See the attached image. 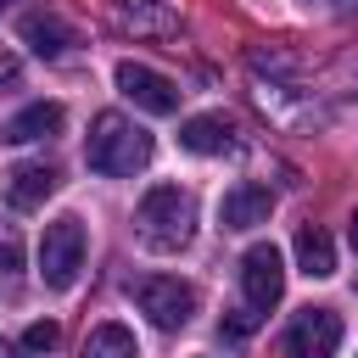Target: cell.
I'll list each match as a JSON object with an SVG mask.
<instances>
[{"label": "cell", "instance_id": "8992f818", "mask_svg": "<svg viewBox=\"0 0 358 358\" xmlns=\"http://www.w3.org/2000/svg\"><path fill=\"white\" fill-rule=\"evenodd\" d=\"M341 347V313L336 308H302L285 324V358H336Z\"/></svg>", "mask_w": 358, "mask_h": 358}, {"label": "cell", "instance_id": "3957f363", "mask_svg": "<svg viewBox=\"0 0 358 358\" xmlns=\"http://www.w3.org/2000/svg\"><path fill=\"white\" fill-rule=\"evenodd\" d=\"M129 296H134V308H140L157 330H185L190 313H196V285H185V280H173V274H145V280L129 285Z\"/></svg>", "mask_w": 358, "mask_h": 358}, {"label": "cell", "instance_id": "ffe728a7", "mask_svg": "<svg viewBox=\"0 0 358 358\" xmlns=\"http://www.w3.org/2000/svg\"><path fill=\"white\" fill-rule=\"evenodd\" d=\"M0 84H17V62L11 56H0Z\"/></svg>", "mask_w": 358, "mask_h": 358}, {"label": "cell", "instance_id": "9a60e30c", "mask_svg": "<svg viewBox=\"0 0 358 358\" xmlns=\"http://www.w3.org/2000/svg\"><path fill=\"white\" fill-rule=\"evenodd\" d=\"M78 358H140V347H134V330H123V324H95L90 336H84V352Z\"/></svg>", "mask_w": 358, "mask_h": 358}, {"label": "cell", "instance_id": "44dd1931", "mask_svg": "<svg viewBox=\"0 0 358 358\" xmlns=\"http://www.w3.org/2000/svg\"><path fill=\"white\" fill-rule=\"evenodd\" d=\"M347 235H352V252H358V213H352V229H347Z\"/></svg>", "mask_w": 358, "mask_h": 358}, {"label": "cell", "instance_id": "7402d4cb", "mask_svg": "<svg viewBox=\"0 0 358 358\" xmlns=\"http://www.w3.org/2000/svg\"><path fill=\"white\" fill-rule=\"evenodd\" d=\"M0 11H6V0H0Z\"/></svg>", "mask_w": 358, "mask_h": 358}, {"label": "cell", "instance_id": "4fadbf2b", "mask_svg": "<svg viewBox=\"0 0 358 358\" xmlns=\"http://www.w3.org/2000/svg\"><path fill=\"white\" fill-rule=\"evenodd\" d=\"M56 179H62V173H56L50 162H17V168L6 173V196H11V207L28 213V207H39V201L56 190Z\"/></svg>", "mask_w": 358, "mask_h": 358}, {"label": "cell", "instance_id": "d6986e66", "mask_svg": "<svg viewBox=\"0 0 358 358\" xmlns=\"http://www.w3.org/2000/svg\"><path fill=\"white\" fill-rule=\"evenodd\" d=\"M0 358H34V352H28L22 341H6V336H0Z\"/></svg>", "mask_w": 358, "mask_h": 358}, {"label": "cell", "instance_id": "ac0fdd59", "mask_svg": "<svg viewBox=\"0 0 358 358\" xmlns=\"http://www.w3.org/2000/svg\"><path fill=\"white\" fill-rule=\"evenodd\" d=\"M22 263V246H17V229L0 224V268H17Z\"/></svg>", "mask_w": 358, "mask_h": 358}, {"label": "cell", "instance_id": "7c38bea8", "mask_svg": "<svg viewBox=\"0 0 358 358\" xmlns=\"http://www.w3.org/2000/svg\"><path fill=\"white\" fill-rule=\"evenodd\" d=\"M62 123H67V112H62L56 101H34V106H22L17 117H6L0 140H11V145H28V140H50V134H62Z\"/></svg>", "mask_w": 358, "mask_h": 358}, {"label": "cell", "instance_id": "277c9868", "mask_svg": "<svg viewBox=\"0 0 358 358\" xmlns=\"http://www.w3.org/2000/svg\"><path fill=\"white\" fill-rule=\"evenodd\" d=\"M78 268H84V224L78 218L45 224V235H39V280L50 291H67L78 280Z\"/></svg>", "mask_w": 358, "mask_h": 358}, {"label": "cell", "instance_id": "6da1fadb", "mask_svg": "<svg viewBox=\"0 0 358 358\" xmlns=\"http://www.w3.org/2000/svg\"><path fill=\"white\" fill-rule=\"evenodd\" d=\"M84 162H90L95 173L129 179V173H140V168L151 162V134H145L134 117H123V112H101V117L90 123Z\"/></svg>", "mask_w": 358, "mask_h": 358}, {"label": "cell", "instance_id": "52a82bcc", "mask_svg": "<svg viewBox=\"0 0 358 358\" xmlns=\"http://www.w3.org/2000/svg\"><path fill=\"white\" fill-rule=\"evenodd\" d=\"M117 90H123L140 112H157V117L179 112V95H185L173 78H162V73L145 67V62H117Z\"/></svg>", "mask_w": 358, "mask_h": 358}, {"label": "cell", "instance_id": "30bf717a", "mask_svg": "<svg viewBox=\"0 0 358 358\" xmlns=\"http://www.w3.org/2000/svg\"><path fill=\"white\" fill-rule=\"evenodd\" d=\"M179 145L196 151V157H224V151L241 145V134H235V117H224V112H201V117H185Z\"/></svg>", "mask_w": 358, "mask_h": 358}, {"label": "cell", "instance_id": "e0dca14e", "mask_svg": "<svg viewBox=\"0 0 358 358\" xmlns=\"http://www.w3.org/2000/svg\"><path fill=\"white\" fill-rule=\"evenodd\" d=\"M257 319H263L257 308H235V313L224 319V330H229V336H252V330H257Z\"/></svg>", "mask_w": 358, "mask_h": 358}, {"label": "cell", "instance_id": "5b68a950", "mask_svg": "<svg viewBox=\"0 0 358 358\" xmlns=\"http://www.w3.org/2000/svg\"><path fill=\"white\" fill-rule=\"evenodd\" d=\"M241 291H246V308H257V313H268L285 296V257H280L274 241L246 246V257H241Z\"/></svg>", "mask_w": 358, "mask_h": 358}, {"label": "cell", "instance_id": "9c48e42d", "mask_svg": "<svg viewBox=\"0 0 358 358\" xmlns=\"http://www.w3.org/2000/svg\"><path fill=\"white\" fill-rule=\"evenodd\" d=\"M117 28L134 39H168V34H179V6L173 0H117Z\"/></svg>", "mask_w": 358, "mask_h": 358}, {"label": "cell", "instance_id": "8fae6325", "mask_svg": "<svg viewBox=\"0 0 358 358\" xmlns=\"http://www.w3.org/2000/svg\"><path fill=\"white\" fill-rule=\"evenodd\" d=\"M17 34H22V45H28L34 56H45V62H56V56H67V50L78 45V34H73L62 17H50V11H28V17L17 22Z\"/></svg>", "mask_w": 358, "mask_h": 358}, {"label": "cell", "instance_id": "2e32d148", "mask_svg": "<svg viewBox=\"0 0 358 358\" xmlns=\"http://www.w3.org/2000/svg\"><path fill=\"white\" fill-rule=\"evenodd\" d=\"M56 341H62V330H56L50 319H34V324L22 330V347H28V352H50Z\"/></svg>", "mask_w": 358, "mask_h": 358}, {"label": "cell", "instance_id": "7a4b0ae2", "mask_svg": "<svg viewBox=\"0 0 358 358\" xmlns=\"http://www.w3.org/2000/svg\"><path fill=\"white\" fill-rule=\"evenodd\" d=\"M134 229L151 252H179L196 235V196L179 185H151L134 207Z\"/></svg>", "mask_w": 358, "mask_h": 358}, {"label": "cell", "instance_id": "5bb4252c", "mask_svg": "<svg viewBox=\"0 0 358 358\" xmlns=\"http://www.w3.org/2000/svg\"><path fill=\"white\" fill-rule=\"evenodd\" d=\"M296 263L308 280H330L336 274V241L319 229V224H302L296 229Z\"/></svg>", "mask_w": 358, "mask_h": 358}, {"label": "cell", "instance_id": "ba28073f", "mask_svg": "<svg viewBox=\"0 0 358 358\" xmlns=\"http://www.w3.org/2000/svg\"><path fill=\"white\" fill-rule=\"evenodd\" d=\"M268 213H274V190L257 185V179H241L218 201V224L224 229H257V224H268Z\"/></svg>", "mask_w": 358, "mask_h": 358}]
</instances>
